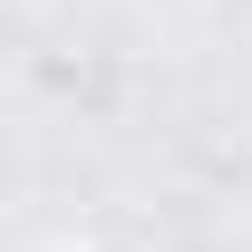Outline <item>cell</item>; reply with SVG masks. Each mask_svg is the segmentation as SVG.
I'll return each mask as SVG.
<instances>
[{"label": "cell", "mask_w": 252, "mask_h": 252, "mask_svg": "<svg viewBox=\"0 0 252 252\" xmlns=\"http://www.w3.org/2000/svg\"><path fill=\"white\" fill-rule=\"evenodd\" d=\"M20 252H78V243H20Z\"/></svg>", "instance_id": "obj_1"}]
</instances>
